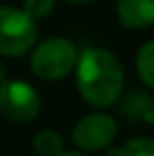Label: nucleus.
Instances as JSON below:
<instances>
[{
    "label": "nucleus",
    "mask_w": 154,
    "mask_h": 156,
    "mask_svg": "<svg viewBox=\"0 0 154 156\" xmlns=\"http://www.w3.org/2000/svg\"><path fill=\"white\" fill-rule=\"evenodd\" d=\"M76 87L82 101L95 110L118 104L125 89V70L120 59L108 49L89 47L78 53Z\"/></svg>",
    "instance_id": "1"
},
{
    "label": "nucleus",
    "mask_w": 154,
    "mask_h": 156,
    "mask_svg": "<svg viewBox=\"0 0 154 156\" xmlns=\"http://www.w3.org/2000/svg\"><path fill=\"white\" fill-rule=\"evenodd\" d=\"M78 53L80 51L72 40L53 36L42 42H36V47L32 49V57H30V68L36 78L55 82L76 70Z\"/></svg>",
    "instance_id": "2"
},
{
    "label": "nucleus",
    "mask_w": 154,
    "mask_h": 156,
    "mask_svg": "<svg viewBox=\"0 0 154 156\" xmlns=\"http://www.w3.org/2000/svg\"><path fill=\"white\" fill-rule=\"evenodd\" d=\"M38 42V26L26 11L0 6V55L21 57Z\"/></svg>",
    "instance_id": "3"
},
{
    "label": "nucleus",
    "mask_w": 154,
    "mask_h": 156,
    "mask_svg": "<svg viewBox=\"0 0 154 156\" xmlns=\"http://www.w3.org/2000/svg\"><path fill=\"white\" fill-rule=\"evenodd\" d=\"M118 137V125L114 116L106 114L103 110L91 112L82 116L72 129V141L78 152H102L112 148Z\"/></svg>",
    "instance_id": "4"
},
{
    "label": "nucleus",
    "mask_w": 154,
    "mask_h": 156,
    "mask_svg": "<svg viewBox=\"0 0 154 156\" xmlns=\"http://www.w3.org/2000/svg\"><path fill=\"white\" fill-rule=\"evenodd\" d=\"M0 114L13 122H32L40 114V95L26 80H4L0 84Z\"/></svg>",
    "instance_id": "5"
},
{
    "label": "nucleus",
    "mask_w": 154,
    "mask_h": 156,
    "mask_svg": "<svg viewBox=\"0 0 154 156\" xmlns=\"http://www.w3.org/2000/svg\"><path fill=\"white\" fill-rule=\"evenodd\" d=\"M116 19L123 27L146 30L154 26V0H116Z\"/></svg>",
    "instance_id": "6"
},
{
    "label": "nucleus",
    "mask_w": 154,
    "mask_h": 156,
    "mask_svg": "<svg viewBox=\"0 0 154 156\" xmlns=\"http://www.w3.org/2000/svg\"><path fill=\"white\" fill-rule=\"evenodd\" d=\"M152 110H154V101L150 99V95L139 93V91L129 93L123 99V105H120V112L127 118H131V120L144 118L146 122H152Z\"/></svg>",
    "instance_id": "7"
},
{
    "label": "nucleus",
    "mask_w": 154,
    "mask_h": 156,
    "mask_svg": "<svg viewBox=\"0 0 154 156\" xmlns=\"http://www.w3.org/2000/svg\"><path fill=\"white\" fill-rule=\"evenodd\" d=\"M135 72L148 89H154V40H148L139 47L135 55Z\"/></svg>",
    "instance_id": "8"
},
{
    "label": "nucleus",
    "mask_w": 154,
    "mask_h": 156,
    "mask_svg": "<svg viewBox=\"0 0 154 156\" xmlns=\"http://www.w3.org/2000/svg\"><path fill=\"white\" fill-rule=\"evenodd\" d=\"M34 150L38 156H61L66 152V146H63V139L57 131L42 129L34 137Z\"/></svg>",
    "instance_id": "9"
},
{
    "label": "nucleus",
    "mask_w": 154,
    "mask_h": 156,
    "mask_svg": "<svg viewBox=\"0 0 154 156\" xmlns=\"http://www.w3.org/2000/svg\"><path fill=\"white\" fill-rule=\"evenodd\" d=\"M106 156H154L152 137H133L118 148H108Z\"/></svg>",
    "instance_id": "10"
},
{
    "label": "nucleus",
    "mask_w": 154,
    "mask_h": 156,
    "mask_svg": "<svg viewBox=\"0 0 154 156\" xmlns=\"http://www.w3.org/2000/svg\"><path fill=\"white\" fill-rule=\"evenodd\" d=\"M53 6H55V0H23L21 11H26L34 21H38L51 15Z\"/></svg>",
    "instance_id": "11"
},
{
    "label": "nucleus",
    "mask_w": 154,
    "mask_h": 156,
    "mask_svg": "<svg viewBox=\"0 0 154 156\" xmlns=\"http://www.w3.org/2000/svg\"><path fill=\"white\" fill-rule=\"evenodd\" d=\"M61 156H87V154H82V152H78V150H76V152L72 150V152H63Z\"/></svg>",
    "instance_id": "12"
},
{
    "label": "nucleus",
    "mask_w": 154,
    "mask_h": 156,
    "mask_svg": "<svg viewBox=\"0 0 154 156\" xmlns=\"http://www.w3.org/2000/svg\"><path fill=\"white\" fill-rule=\"evenodd\" d=\"M66 2H70V4H87L91 0H66Z\"/></svg>",
    "instance_id": "13"
},
{
    "label": "nucleus",
    "mask_w": 154,
    "mask_h": 156,
    "mask_svg": "<svg viewBox=\"0 0 154 156\" xmlns=\"http://www.w3.org/2000/svg\"><path fill=\"white\" fill-rule=\"evenodd\" d=\"M6 80V74H4V68H2V63H0V84Z\"/></svg>",
    "instance_id": "14"
},
{
    "label": "nucleus",
    "mask_w": 154,
    "mask_h": 156,
    "mask_svg": "<svg viewBox=\"0 0 154 156\" xmlns=\"http://www.w3.org/2000/svg\"><path fill=\"white\" fill-rule=\"evenodd\" d=\"M152 122H154V110H152Z\"/></svg>",
    "instance_id": "15"
}]
</instances>
